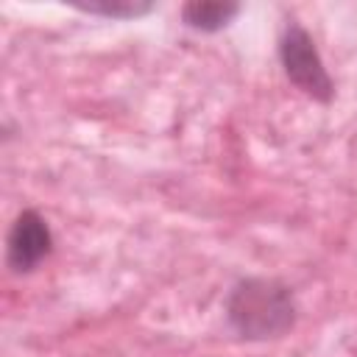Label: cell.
<instances>
[{
	"mask_svg": "<svg viewBox=\"0 0 357 357\" xmlns=\"http://www.w3.org/2000/svg\"><path fill=\"white\" fill-rule=\"evenodd\" d=\"M229 324L251 340H265L287 332L296 318L293 293L276 279H243L234 284L229 304Z\"/></svg>",
	"mask_w": 357,
	"mask_h": 357,
	"instance_id": "1",
	"label": "cell"
},
{
	"mask_svg": "<svg viewBox=\"0 0 357 357\" xmlns=\"http://www.w3.org/2000/svg\"><path fill=\"white\" fill-rule=\"evenodd\" d=\"M240 8L234 3H187L181 17L195 31H220Z\"/></svg>",
	"mask_w": 357,
	"mask_h": 357,
	"instance_id": "4",
	"label": "cell"
},
{
	"mask_svg": "<svg viewBox=\"0 0 357 357\" xmlns=\"http://www.w3.org/2000/svg\"><path fill=\"white\" fill-rule=\"evenodd\" d=\"M279 56L287 78L315 100L332 98V78L315 50L312 36L301 25H290L279 42Z\"/></svg>",
	"mask_w": 357,
	"mask_h": 357,
	"instance_id": "2",
	"label": "cell"
},
{
	"mask_svg": "<svg viewBox=\"0 0 357 357\" xmlns=\"http://www.w3.org/2000/svg\"><path fill=\"white\" fill-rule=\"evenodd\" d=\"M50 251V231L36 212H22L8 234V265L14 271L36 268Z\"/></svg>",
	"mask_w": 357,
	"mask_h": 357,
	"instance_id": "3",
	"label": "cell"
},
{
	"mask_svg": "<svg viewBox=\"0 0 357 357\" xmlns=\"http://www.w3.org/2000/svg\"><path fill=\"white\" fill-rule=\"evenodd\" d=\"M75 8L100 14V17H114V20H131L148 14L153 6L151 3H137V0H98V3H75Z\"/></svg>",
	"mask_w": 357,
	"mask_h": 357,
	"instance_id": "5",
	"label": "cell"
}]
</instances>
